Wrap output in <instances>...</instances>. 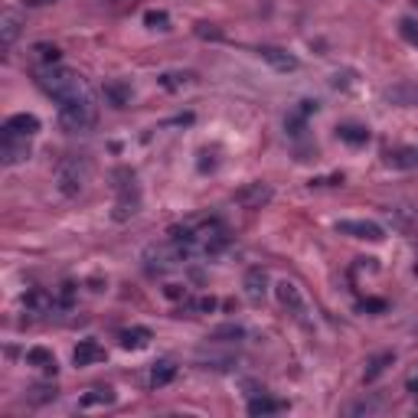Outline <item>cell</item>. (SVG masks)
Listing matches in <instances>:
<instances>
[{"label":"cell","instance_id":"6da1fadb","mask_svg":"<svg viewBox=\"0 0 418 418\" xmlns=\"http://www.w3.org/2000/svg\"><path fill=\"white\" fill-rule=\"evenodd\" d=\"M36 82H39V89L53 98V102H59V105L92 95L89 82L82 79L79 72L66 69V66H43V69L36 72Z\"/></svg>","mask_w":418,"mask_h":418},{"label":"cell","instance_id":"7a4b0ae2","mask_svg":"<svg viewBox=\"0 0 418 418\" xmlns=\"http://www.w3.org/2000/svg\"><path fill=\"white\" fill-rule=\"evenodd\" d=\"M89 180H92V161L85 154H63L59 157V164H56V187H59L63 196L72 199V196L85 193Z\"/></svg>","mask_w":418,"mask_h":418},{"label":"cell","instance_id":"3957f363","mask_svg":"<svg viewBox=\"0 0 418 418\" xmlns=\"http://www.w3.org/2000/svg\"><path fill=\"white\" fill-rule=\"evenodd\" d=\"M98 118V105H95V95H85V98H75V102H66L59 105V128L66 134H79V131H89Z\"/></svg>","mask_w":418,"mask_h":418},{"label":"cell","instance_id":"277c9868","mask_svg":"<svg viewBox=\"0 0 418 418\" xmlns=\"http://www.w3.org/2000/svg\"><path fill=\"white\" fill-rule=\"evenodd\" d=\"M183 249H180L177 242H164V245H151V249L144 252V268L151 271V275H164V271H170V268H177L180 262H183Z\"/></svg>","mask_w":418,"mask_h":418},{"label":"cell","instance_id":"5b68a950","mask_svg":"<svg viewBox=\"0 0 418 418\" xmlns=\"http://www.w3.org/2000/svg\"><path fill=\"white\" fill-rule=\"evenodd\" d=\"M141 209V190L134 183L131 173H125V183H118V203H115V219L118 223H125L131 219L134 213Z\"/></svg>","mask_w":418,"mask_h":418},{"label":"cell","instance_id":"8992f818","mask_svg":"<svg viewBox=\"0 0 418 418\" xmlns=\"http://www.w3.org/2000/svg\"><path fill=\"white\" fill-rule=\"evenodd\" d=\"M23 161H30V137H17V134L0 131V164L4 167H17Z\"/></svg>","mask_w":418,"mask_h":418},{"label":"cell","instance_id":"52a82bcc","mask_svg":"<svg viewBox=\"0 0 418 418\" xmlns=\"http://www.w3.org/2000/svg\"><path fill=\"white\" fill-rule=\"evenodd\" d=\"M271 187L268 183H262V180H252V183H245V187H239L235 190V203L242 206V209H262V206H268L271 203Z\"/></svg>","mask_w":418,"mask_h":418},{"label":"cell","instance_id":"ba28073f","mask_svg":"<svg viewBox=\"0 0 418 418\" xmlns=\"http://www.w3.org/2000/svg\"><path fill=\"white\" fill-rule=\"evenodd\" d=\"M275 297H278V304H281L288 314L297 317V321L307 317V301L301 297V288L294 285V281H278V285H275Z\"/></svg>","mask_w":418,"mask_h":418},{"label":"cell","instance_id":"9c48e42d","mask_svg":"<svg viewBox=\"0 0 418 418\" xmlns=\"http://www.w3.org/2000/svg\"><path fill=\"white\" fill-rule=\"evenodd\" d=\"M337 232L340 235H350V239H363V242H383L386 239L383 226L369 223V219H343V223H337Z\"/></svg>","mask_w":418,"mask_h":418},{"label":"cell","instance_id":"30bf717a","mask_svg":"<svg viewBox=\"0 0 418 418\" xmlns=\"http://www.w3.org/2000/svg\"><path fill=\"white\" fill-rule=\"evenodd\" d=\"M258 59H265V63L278 72H294L301 66L297 56H291L288 49H281V46H258Z\"/></svg>","mask_w":418,"mask_h":418},{"label":"cell","instance_id":"8fae6325","mask_svg":"<svg viewBox=\"0 0 418 418\" xmlns=\"http://www.w3.org/2000/svg\"><path fill=\"white\" fill-rule=\"evenodd\" d=\"M4 134H17V137H33L39 131V118L30 115V111H20V115H10L0 128Z\"/></svg>","mask_w":418,"mask_h":418},{"label":"cell","instance_id":"7c38bea8","mask_svg":"<svg viewBox=\"0 0 418 418\" xmlns=\"http://www.w3.org/2000/svg\"><path fill=\"white\" fill-rule=\"evenodd\" d=\"M20 30H23V17H20V10L7 7L4 13H0V43H4V49H10V46L17 43Z\"/></svg>","mask_w":418,"mask_h":418},{"label":"cell","instance_id":"4fadbf2b","mask_svg":"<svg viewBox=\"0 0 418 418\" xmlns=\"http://www.w3.org/2000/svg\"><path fill=\"white\" fill-rule=\"evenodd\" d=\"M105 359V347L98 343V340H82L79 347L72 350V363L79 366H95V363H102Z\"/></svg>","mask_w":418,"mask_h":418},{"label":"cell","instance_id":"5bb4252c","mask_svg":"<svg viewBox=\"0 0 418 418\" xmlns=\"http://www.w3.org/2000/svg\"><path fill=\"white\" fill-rule=\"evenodd\" d=\"M268 291V271L265 268H249L245 271V294H249V301H262Z\"/></svg>","mask_w":418,"mask_h":418},{"label":"cell","instance_id":"9a60e30c","mask_svg":"<svg viewBox=\"0 0 418 418\" xmlns=\"http://www.w3.org/2000/svg\"><path fill=\"white\" fill-rule=\"evenodd\" d=\"M23 304H27V311H33V314H49V311H56V294L46 291V288H33V291L23 297Z\"/></svg>","mask_w":418,"mask_h":418},{"label":"cell","instance_id":"2e32d148","mask_svg":"<svg viewBox=\"0 0 418 418\" xmlns=\"http://www.w3.org/2000/svg\"><path fill=\"white\" fill-rule=\"evenodd\" d=\"M118 340H121V347L125 350H144L154 340V333L147 327H128V330L118 333Z\"/></svg>","mask_w":418,"mask_h":418},{"label":"cell","instance_id":"e0dca14e","mask_svg":"<svg viewBox=\"0 0 418 418\" xmlns=\"http://www.w3.org/2000/svg\"><path fill=\"white\" fill-rule=\"evenodd\" d=\"M288 405L281 399H271V395H255L249 402V415L252 418H262V415H278V412H285Z\"/></svg>","mask_w":418,"mask_h":418},{"label":"cell","instance_id":"ac0fdd59","mask_svg":"<svg viewBox=\"0 0 418 418\" xmlns=\"http://www.w3.org/2000/svg\"><path fill=\"white\" fill-rule=\"evenodd\" d=\"M27 363H30V366H36V369H43V373H49V376H56V369H59L56 356L49 353L46 347H33V350H27Z\"/></svg>","mask_w":418,"mask_h":418},{"label":"cell","instance_id":"d6986e66","mask_svg":"<svg viewBox=\"0 0 418 418\" xmlns=\"http://www.w3.org/2000/svg\"><path fill=\"white\" fill-rule=\"evenodd\" d=\"M173 376H177V366L170 363V359L154 363V369H151V389H164V386H170V383H173Z\"/></svg>","mask_w":418,"mask_h":418},{"label":"cell","instance_id":"ffe728a7","mask_svg":"<svg viewBox=\"0 0 418 418\" xmlns=\"http://www.w3.org/2000/svg\"><path fill=\"white\" fill-rule=\"evenodd\" d=\"M131 95H134V92H131L128 82H108V85H105V98L115 108H125L128 102H131Z\"/></svg>","mask_w":418,"mask_h":418},{"label":"cell","instance_id":"44dd1931","mask_svg":"<svg viewBox=\"0 0 418 418\" xmlns=\"http://www.w3.org/2000/svg\"><path fill=\"white\" fill-rule=\"evenodd\" d=\"M337 134H340V141L353 144V147H359V144L369 141V128H363V125H340Z\"/></svg>","mask_w":418,"mask_h":418},{"label":"cell","instance_id":"7402d4cb","mask_svg":"<svg viewBox=\"0 0 418 418\" xmlns=\"http://www.w3.org/2000/svg\"><path fill=\"white\" fill-rule=\"evenodd\" d=\"M386 164L389 167H402V170H409V167H415L418 164V151L415 147H402V151H395V154H386Z\"/></svg>","mask_w":418,"mask_h":418},{"label":"cell","instance_id":"603a6c76","mask_svg":"<svg viewBox=\"0 0 418 418\" xmlns=\"http://www.w3.org/2000/svg\"><path fill=\"white\" fill-rule=\"evenodd\" d=\"M115 402V389H92L89 395H82V409H92V405H111Z\"/></svg>","mask_w":418,"mask_h":418},{"label":"cell","instance_id":"cb8c5ba5","mask_svg":"<svg viewBox=\"0 0 418 418\" xmlns=\"http://www.w3.org/2000/svg\"><path fill=\"white\" fill-rule=\"evenodd\" d=\"M33 53H36V59H39L43 66H59V56H63V49H59V46H49V43H36Z\"/></svg>","mask_w":418,"mask_h":418},{"label":"cell","instance_id":"d4e9b609","mask_svg":"<svg viewBox=\"0 0 418 418\" xmlns=\"http://www.w3.org/2000/svg\"><path fill=\"white\" fill-rule=\"evenodd\" d=\"M157 82H161L167 92H177V89H183V85H190V82H193V75H190V72H164Z\"/></svg>","mask_w":418,"mask_h":418},{"label":"cell","instance_id":"484cf974","mask_svg":"<svg viewBox=\"0 0 418 418\" xmlns=\"http://www.w3.org/2000/svg\"><path fill=\"white\" fill-rule=\"evenodd\" d=\"M242 337H245V330L235 327V324H229V327H219V330H213V333H209V340H213V343H232V340H242Z\"/></svg>","mask_w":418,"mask_h":418},{"label":"cell","instance_id":"4316f807","mask_svg":"<svg viewBox=\"0 0 418 418\" xmlns=\"http://www.w3.org/2000/svg\"><path fill=\"white\" fill-rule=\"evenodd\" d=\"M72 301H75V285H72V281H63V285L56 288V307H59V311H69Z\"/></svg>","mask_w":418,"mask_h":418},{"label":"cell","instance_id":"83f0119b","mask_svg":"<svg viewBox=\"0 0 418 418\" xmlns=\"http://www.w3.org/2000/svg\"><path fill=\"white\" fill-rule=\"evenodd\" d=\"M399 33H402V39H405V43L418 46V20L415 17H402L399 20Z\"/></svg>","mask_w":418,"mask_h":418},{"label":"cell","instance_id":"f1b7e54d","mask_svg":"<svg viewBox=\"0 0 418 418\" xmlns=\"http://www.w3.org/2000/svg\"><path fill=\"white\" fill-rule=\"evenodd\" d=\"M389 363H395V353H383V356H376L373 363H369V369H366V383H373L376 376L383 373V369H386Z\"/></svg>","mask_w":418,"mask_h":418},{"label":"cell","instance_id":"f546056e","mask_svg":"<svg viewBox=\"0 0 418 418\" xmlns=\"http://www.w3.org/2000/svg\"><path fill=\"white\" fill-rule=\"evenodd\" d=\"M144 23H147L151 30H167L170 27V17L164 13V10H147V13H144Z\"/></svg>","mask_w":418,"mask_h":418},{"label":"cell","instance_id":"4dcf8cb0","mask_svg":"<svg viewBox=\"0 0 418 418\" xmlns=\"http://www.w3.org/2000/svg\"><path fill=\"white\" fill-rule=\"evenodd\" d=\"M392 102H399V105H412V102H418V89H395L389 92Z\"/></svg>","mask_w":418,"mask_h":418},{"label":"cell","instance_id":"1f68e13d","mask_svg":"<svg viewBox=\"0 0 418 418\" xmlns=\"http://www.w3.org/2000/svg\"><path fill=\"white\" fill-rule=\"evenodd\" d=\"M359 311H386V301H376V297H369V301L359 304Z\"/></svg>","mask_w":418,"mask_h":418},{"label":"cell","instance_id":"d6a6232c","mask_svg":"<svg viewBox=\"0 0 418 418\" xmlns=\"http://www.w3.org/2000/svg\"><path fill=\"white\" fill-rule=\"evenodd\" d=\"M36 395H33V402H49V399H56V389H33Z\"/></svg>","mask_w":418,"mask_h":418},{"label":"cell","instance_id":"836d02e7","mask_svg":"<svg viewBox=\"0 0 418 418\" xmlns=\"http://www.w3.org/2000/svg\"><path fill=\"white\" fill-rule=\"evenodd\" d=\"M30 7H43V4H56V0H27Z\"/></svg>","mask_w":418,"mask_h":418},{"label":"cell","instance_id":"e575fe53","mask_svg":"<svg viewBox=\"0 0 418 418\" xmlns=\"http://www.w3.org/2000/svg\"><path fill=\"white\" fill-rule=\"evenodd\" d=\"M409 392H415V395H418V376H415V379H409Z\"/></svg>","mask_w":418,"mask_h":418}]
</instances>
